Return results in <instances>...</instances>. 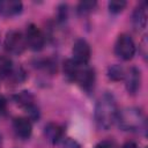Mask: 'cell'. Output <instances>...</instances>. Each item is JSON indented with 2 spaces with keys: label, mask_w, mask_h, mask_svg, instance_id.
<instances>
[{
  "label": "cell",
  "mask_w": 148,
  "mask_h": 148,
  "mask_svg": "<svg viewBox=\"0 0 148 148\" xmlns=\"http://www.w3.org/2000/svg\"><path fill=\"white\" fill-rule=\"evenodd\" d=\"M108 76L113 81H119L125 77V71L119 65H112L108 68Z\"/></svg>",
  "instance_id": "15"
},
{
  "label": "cell",
  "mask_w": 148,
  "mask_h": 148,
  "mask_svg": "<svg viewBox=\"0 0 148 148\" xmlns=\"http://www.w3.org/2000/svg\"><path fill=\"white\" fill-rule=\"evenodd\" d=\"M132 24L136 30H142L147 24V6L146 2L139 5L132 15Z\"/></svg>",
  "instance_id": "11"
},
{
  "label": "cell",
  "mask_w": 148,
  "mask_h": 148,
  "mask_svg": "<svg viewBox=\"0 0 148 148\" xmlns=\"http://www.w3.org/2000/svg\"><path fill=\"white\" fill-rule=\"evenodd\" d=\"M1 143H2V138H1V134H0V147H1Z\"/></svg>",
  "instance_id": "22"
},
{
  "label": "cell",
  "mask_w": 148,
  "mask_h": 148,
  "mask_svg": "<svg viewBox=\"0 0 148 148\" xmlns=\"http://www.w3.org/2000/svg\"><path fill=\"white\" fill-rule=\"evenodd\" d=\"M125 86H126V90L128 91V94L134 95L138 92V90L140 89V84H141V74L140 71L136 67H131L127 73H125Z\"/></svg>",
  "instance_id": "8"
},
{
  "label": "cell",
  "mask_w": 148,
  "mask_h": 148,
  "mask_svg": "<svg viewBox=\"0 0 148 148\" xmlns=\"http://www.w3.org/2000/svg\"><path fill=\"white\" fill-rule=\"evenodd\" d=\"M108 7H109V10L113 14H118L120 13L125 7H126V1H123V0H114V1H110L108 3Z\"/></svg>",
  "instance_id": "17"
},
{
  "label": "cell",
  "mask_w": 148,
  "mask_h": 148,
  "mask_svg": "<svg viewBox=\"0 0 148 148\" xmlns=\"http://www.w3.org/2000/svg\"><path fill=\"white\" fill-rule=\"evenodd\" d=\"M13 127H14L16 135L21 139H28V138H30V135L32 133L31 123L28 118H24V117L16 118L13 123Z\"/></svg>",
  "instance_id": "10"
},
{
  "label": "cell",
  "mask_w": 148,
  "mask_h": 148,
  "mask_svg": "<svg viewBox=\"0 0 148 148\" xmlns=\"http://www.w3.org/2000/svg\"><path fill=\"white\" fill-rule=\"evenodd\" d=\"M114 52L120 59L131 60L135 54V44L132 37L127 34L119 35L114 44Z\"/></svg>",
  "instance_id": "5"
},
{
  "label": "cell",
  "mask_w": 148,
  "mask_h": 148,
  "mask_svg": "<svg viewBox=\"0 0 148 148\" xmlns=\"http://www.w3.org/2000/svg\"><path fill=\"white\" fill-rule=\"evenodd\" d=\"M61 148H81V147H80V145L75 140H73V139H66L64 141Z\"/></svg>",
  "instance_id": "19"
},
{
  "label": "cell",
  "mask_w": 148,
  "mask_h": 148,
  "mask_svg": "<svg viewBox=\"0 0 148 148\" xmlns=\"http://www.w3.org/2000/svg\"><path fill=\"white\" fill-rule=\"evenodd\" d=\"M14 68L15 67L10 58L0 56V79H9Z\"/></svg>",
  "instance_id": "14"
},
{
  "label": "cell",
  "mask_w": 148,
  "mask_h": 148,
  "mask_svg": "<svg viewBox=\"0 0 148 148\" xmlns=\"http://www.w3.org/2000/svg\"><path fill=\"white\" fill-rule=\"evenodd\" d=\"M72 54H73V58H72L73 61H75L79 65H87L91 54L89 44L84 39L75 40L72 49Z\"/></svg>",
  "instance_id": "7"
},
{
  "label": "cell",
  "mask_w": 148,
  "mask_h": 148,
  "mask_svg": "<svg viewBox=\"0 0 148 148\" xmlns=\"http://www.w3.org/2000/svg\"><path fill=\"white\" fill-rule=\"evenodd\" d=\"M14 101L22 108H24L25 110H29L30 108L35 106V99L34 96L30 94V91H21L18 94H16L14 96Z\"/></svg>",
  "instance_id": "13"
},
{
  "label": "cell",
  "mask_w": 148,
  "mask_h": 148,
  "mask_svg": "<svg viewBox=\"0 0 148 148\" xmlns=\"http://www.w3.org/2000/svg\"><path fill=\"white\" fill-rule=\"evenodd\" d=\"M117 123L123 131L140 132L145 128L146 120L141 110L136 108H126L118 112Z\"/></svg>",
  "instance_id": "2"
},
{
  "label": "cell",
  "mask_w": 148,
  "mask_h": 148,
  "mask_svg": "<svg viewBox=\"0 0 148 148\" xmlns=\"http://www.w3.org/2000/svg\"><path fill=\"white\" fill-rule=\"evenodd\" d=\"M3 45L7 52L12 54H21L27 47L25 37L18 30H10L5 37Z\"/></svg>",
  "instance_id": "4"
},
{
  "label": "cell",
  "mask_w": 148,
  "mask_h": 148,
  "mask_svg": "<svg viewBox=\"0 0 148 148\" xmlns=\"http://www.w3.org/2000/svg\"><path fill=\"white\" fill-rule=\"evenodd\" d=\"M96 7V1H81L77 6V13L80 15H87Z\"/></svg>",
  "instance_id": "16"
},
{
  "label": "cell",
  "mask_w": 148,
  "mask_h": 148,
  "mask_svg": "<svg viewBox=\"0 0 148 148\" xmlns=\"http://www.w3.org/2000/svg\"><path fill=\"white\" fill-rule=\"evenodd\" d=\"M25 42L27 46L32 51H40L45 44V37L40 29L35 24H29L25 30Z\"/></svg>",
  "instance_id": "6"
},
{
  "label": "cell",
  "mask_w": 148,
  "mask_h": 148,
  "mask_svg": "<svg viewBox=\"0 0 148 148\" xmlns=\"http://www.w3.org/2000/svg\"><path fill=\"white\" fill-rule=\"evenodd\" d=\"M95 148H118V146L112 140H102L95 146Z\"/></svg>",
  "instance_id": "18"
},
{
  "label": "cell",
  "mask_w": 148,
  "mask_h": 148,
  "mask_svg": "<svg viewBox=\"0 0 148 148\" xmlns=\"http://www.w3.org/2000/svg\"><path fill=\"white\" fill-rule=\"evenodd\" d=\"M5 108H6V101H5L3 97H0V114L3 113Z\"/></svg>",
  "instance_id": "20"
},
{
  "label": "cell",
  "mask_w": 148,
  "mask_h": 148,
  "mask_svg": "<svg viewBox=\"0 0 148 148\" xmlns=\"http://www.w3.org/2000/svg\"><path fill=\"white\" fill-rule=\"evenodd\" d=\"M123 148H139V147H138V145H136L135 142L130 141V142H126V143L123 146Z\"/></svg>",
  "instance_id": "21"
},
{
  "label": "cell",
  "mask_w": 148,
  "mask_h": 148,
  "mask_svg": "<svg viewBox=\"0 0 148 148\" xmlns=\"http://www.w3.org/2000/svg\"><path fill=\"white\" fill-rule=\"evenodd\" d=\"M44 134L51 143H58L64 135V128L56 123H50L45 126Z\"/></svg>",
  "instance_id": "12"
},
{
  "label": "cell",
  "mask_w": 148,
  "mask_h": 148,
  "mask_svg": "<svg viewBox=\"0 0 148 148\" xmlns=\"http://www.w3.org/2000/svg\"><path fill=\"white\" fill-rule=\"evenodd\" d=\"M117 102L112 94L105 92L99 97L95 106V123L99 130H109L116 121L118 116Z\"/></svg>",
  "instance_id": "1"
},
{
  "label": "cell",
  "mask_w": 148,
  "mask_h": 148,
  "mask_svg": "<svg viewBox=\"0 0 148 148\" xmlns=\"http://www.w3.org/2000/svg\"><path fill=\"white\" fill-rule=\"evenodd\" d=\"M96 75L95 71L88 65H79L74 73L73 82H76L84 91L90 92L95 87Z\"/></svg>",
  "instance_id": "3"
},
{
  "label": "cell",
  "mask_w": 148,
  "mask_h": 148,
  "mask_svg": "<svg viewBox=\"0 0 148 148\" xmlns=\"http://www.w3.org/2000/svg\"><path fill=\"white\" fill-rule=\"evenodd\" d=\"M22 2L17 0H0V15L3 17H12L21 13Z\"/></svg>",
  "instance_id": "9"
}]
</instances>
